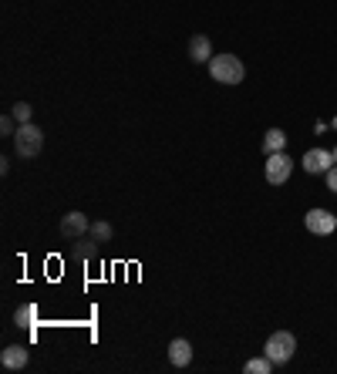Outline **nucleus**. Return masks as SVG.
<instances>
[{
  "label": "nucleus",
  "instance_id": "f3484780",
  "mask_svg": "<svg viewBox=\"0 0 337 374\" xmlns=\"http://www.w3.org/2000/svg\"><path fill=\"white\" fill-rule=\"evenodd\" d=\"M324 179H327V189H331V192H337V166L327 168V172H324Z\"/></svg>",
  "mask_w": 337,
  "mask_h": 374
},
{
  "label": "nucleus",
  "instance_id": "9d476101",
  "mask_svg": "<svg viewBox=\"0 0 337 374\" xmlns=\"http://www.w3.org/2000/svg\"><path fill=\"white\" fill-rule=\"evenodd\" d=\"M27 347H20V344H10V347H3L0 351V361H3V368H10V371H20L24 364H27Z\"/></svg>",
  "mask_w": 337,
  "mask_h": 374
},
{
  "label": "nucleus",
  "instance_id": "20e7f679",
  "mask_svg": "<svg viewBox=\"0 0 337 374\" xmlns=\"http://www.w3.org/2000/svg\"><path fill=\"white\" fill-rule=\"evenodd\" d=\"M290 172H294V159H290L287 152H273V155H266V162H263V175H266V182H270V186H283V182L290 179Z\"/></svg>",
  "mask_w": 337,
  "mask_h": 374
},
{
  "label": "nucleus",
  "instance_id": "f03ea898",
  "mask_svg": "<svg viewBox=\"0 0 337 374\" xmlns=\"http://www.w3.org/2000/svg\"><path fill=\"white\" fill-rule=\"evenodd\" d=\"M41 145H44V131L34 125V122H24L14 135V149H17L20 159H38Z\"/></svg>",
  "mask_w": 337,
  "mask_h": 374
},
{
  "label": "nucleus",
  "instance_id": "39448f33",
  "mask_svg": "<svg viewBox=\"0 0 337 374\" xmlns=\"http://www.w3.org/2000/svg\"><path fill=\"white\" fill-rule=\"evenodd\" d=\"M303 226H307L314 236H331L337 229V216L327 213V209H310V213L303 216Z\"/></svg>",
  "mask_w": 337,
  "mask_h": 374
},
{
  "label": "nucleus",
  "instance_id": "f8f14e48",
  "mask_svg": "<svg viewBox=\"0 0 337 374\" xmlns=\"http://www.w3.org/2000/svg\"><path fill=\"white\" fill-rule=\"evenodd\" d=\"M14 324H17V327H34V324H38V307H34V303H24V307H17Z\"/></svg>",
  "mask_w": 337,
  "mask_h": 374
},
{
  "label": "nucleus",
  "instance_id": "a211bd4d",
  "mask_svg": "<svg viewBox=\"0 0 337 374\" xmlns=\"http://www.w3.org/2000/svg\"><path fill=\"white\" fill-rule=\"evenodd\" d=\"M331 159H334V166H337V145H334V149H331Z\"/></svg>",
  "mask_w": 337,
  "mask_h": 374
},
{
  "label": "nucleus",
  "instance_id": "ddd939ff",
  "mask_svg": "<svg viewBox=\"0 0 337 374\" xmlns=\"http://www.w3.org/2000/svg\"><path fill=\"white\" fill-rule=\"evenodd\" d=\"M246 374H270L273 371V361L263 354V357H253V361H246V368H243Z\"/></svg>",
  "mask_w": 337,
  "mask_h": 374
},
{
  "label": "nucleus",
  "instance_id": "9b49d317",
  "mask_svg": "<svg viewBox=\"0 0 337 374\" xmlns=\"http://www.w3.org/2000/svg\"><path fill=\"white\" fill-rule=\"evenodd\" d=\"M287 149V131L283 129H270L263 135V155H273V152Z\"/></svg>",
  "mask_w": 337,
  "mask_h": 374
},
{
  "label": "nucleus",
  "instance_id": "f257e3e1",
  "mask_svg": "<svg viewBox=\"0 0 337 374\" xmlns=\"http://www.w3.org/2000/svg\"><path fill=\"white\" fill-rule=\"evenodd\" d=\"M209 75H213V81H220V85H240L246 78V68L236 55H213Z\"/></svg>",
  "mask_w": 337,
  "mask_h": 374
},
{
  "label": "nucleus",
  "instance_id": "1a4fd4ad",
  "mask_svg": "<svg viewBox=\"0 0 337 374\" xmlns=\"http://www.w3.org/2000/svg\"><path fill=\"white\" fill-rule=\"evenodd\" d=\"M189 57H192L196 64H209V61H213V44H209L206 34H196V38L189 41Z\"/></svg>",
  "mask_w": 337,
  "mask_h": 374
},
{
  "label": "nucleus",
  "instance_id": "6ab92c4d",
  "mask_svg": "<svg viewBox=\"0 0 337 374\" xmlns=\"http://www.w3.org/2000/svg\"><path fill=\"white\" fill-rule=\"evenodd\" d=\"M331 125H334V129H337V118H334V122H331Z\"/></svg>",
  "mask_w": 337,
  "mask_h": 374
},
{
  "label": "nucleus",
  "instance_id": "423d86ee",
  "mask_svg": "<svg viewBox=\"0 0 337 374\" xmlns=\"http://www.w3.org/2000/svg\"><path fill=\"white\" fill-rule=\"evenodd\" d=\"M300 166H303V172H310V175H320V172H327V168L334 166V159H331L327 149H310V152H303Z\"/></svg>",
  "mask_w": 337,
  "mask_h": 374
},
{
  "label": "nucleus",
  "instance_id": "7ed1b4c3",
  "mask_svg": "<svg viewBox=\"0 0 337 374\" xmlns=\"http://www.w3.org/2000/svg\"><path fill=\"white\" fill-rule=\"evenodd\" d=\"M294 351H297V337L290 331H273L266 337V347H263V354L270 357L273 364H287L294 357Z\"/></svg>",
  "mask_w": 337,
  "mask_h": 374
},
{
  "label": "nucleus",
  "instance_id": "4468645a",
  "mask_svg": "<svg viewBox=\"0 0 337 374\" xmlns=\"http://www.w3.org/2000/svg\"><path fill=\"white\" fill-rule=\"evenodd\" d=\"M92 236L98 243H108L112 240V223H92Z\"/></svg>",
  "mask_w": 337,
  "mask_h": 374
},
{
  "label": "nucleus",
  "instance_id": "dca6fc26",
  "mask_svg": "<svg viewBox=\"0 0 337 374\" xmlns=\"http://www.w3.org/2000/svg\"><path fill=\"white\" fill-rule=\"evenodd\" d=\"M14 122H17L14 115H3V118H0V131H3V135H17L20 125H14Z\"/></svg>",
  "mask_w": 337,
  "mask_h": 374
},
{
  "label": "nucleus",
  "instance_id": "6e6552de",
  "mask_svg": "<svg viewBox=\"0 0 337 374\" xmlns=\"http://www.w3.org/2000/svg\"><path fill=\"white\" fill-rule=\"evenodd\" d=\"M168 361H172L175 368H186L189 361H192V344H189L186 337H175V340L168 344Z\"/></svg>",
  "mask_w": 337,
  "mask_h": 374
},
{
  "label": "nucleus",
  "instance_id": "0eeeda50",
  "mask_svg": "<svg viewBox=\"0 0 337 374\" xmlns=\"http://www.w3.org/2000/svg\"><path fill=\"white\" fill-rule=\"evenodd\" d=\"M88 229H92V223H88V216H85V213H68V216H64V220H61V236H64V240H78V236H81V233H88Z\"/></svg>",
  "mask_w": 337,
  "mask_h": 374
},
{
  "label": "nucleus",
  "instance_id": "2eb2a0df",
  "mask_svg": "<svg viewBox=\"0 0 337 374\" xmlns=\"http://www.w3.org/2000/svg\"><path fill=\"white\" fill-rule=\"evenodd\" d=\"M14 118H17V125H24V122H31V105H27V101H17V105H14Z\"/></svg>",
  "mask_w": 337,
  "mask_h": 374
}]
</instances>
